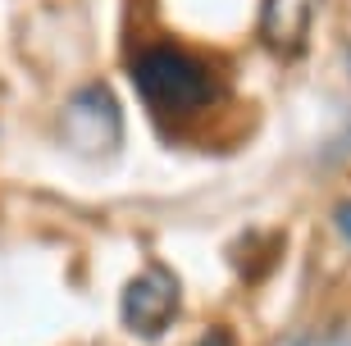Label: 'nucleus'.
I'll use <instances>...</instances> for the list:
<instances>
[{"label": "nucleus", "instance_id": "3", "mask_svg": "<svg viewBox=\"0 0 351 346\" xmlns=\"http://www.w3.org/2000/svg\"><path fill=\"white\" fill-rule=\"evenodd\" d=\"M178 278L169 269H146L123 287V323L137 337H160L178 314Z\"/></svg>", "mask_w": 351, "mask_h": 346}, {"label": "nucleus", "instance_id": "4", "mask_svg": "<svg viewBox=\"0 0 351 346\" xmlns=\"http://www.w3.org/2000/svg\"><path fill=\"white\" fill-rule=\"evenodd\" d=\"M315 14H319V0H265L261 10V37L274 55L283 60H297L311 41Z\"/></svg>", "mask_w": 351, "mask_h": 346}, {"label": "nucleus", "instance_id": "1", "mask_svg": "<svg viewBox=\"0 0 351 346\" xmlns=\"http://www.w3.org/2000/svg\"><path fill=\"white\" fill-rule=\"evenodd\" d=\"M132 82L137 91L146 96V105L165 119H192L201 110L223 96L219 77L206 60H196L192 51H182V46H169V41H160V46H146L137 60H132Z\"/></svg>", "mask_w": 351, "mask_h": 346}, {"label": "nucleus", "instance_id": "5", "mask_svg": "<svg viewBox=\"0 0 351 346\" xmlns=\"http://www.w3.org/2000/svg\"><path fill=\"white\" fill-rule=\"evenodd\" d=\"M333 223H338V232H342V237L351 242V201H347V206H338V210H333Z\"/></svg>", "mask_w": 351, "mask_h": 346}, {"label": "nucleus", "instance_id": "2", "mask_svg": "<svg viewBox=\"0 0 351 346\" xmlns=\"http://www.w3.org/2000/svg\"><path fill=\"white\" fill-rule=\"evenodd\" d=\"M60 132L78 155H110L119 146V132H123V114H119V101L110 96L105 82H91L78 87L69 96L64 114H60Z\"/></svg>", "mask_w": 351, "mask_h": 346}]
</instances>
